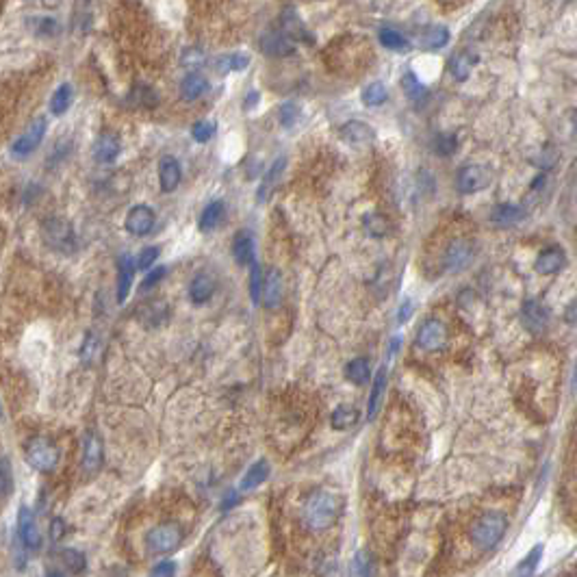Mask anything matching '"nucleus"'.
Here are the masks:
<instances>
[{
	"label": "nucleus",
	"mask_w": 577,
	"mask_h": 577,
	"mask_svg": "<svg viewBox=\"0 0 577 577\" xmlns=\"http://www.w3.org/2000/svg\"><path fill=\"white\" fill-rule=\"evenodd\" d=\"M339 512H341V501L336 495L328 493V490H315L304 504L302 519L311 532H324L330 525H334V521L339 519Z\"/></svg>",
	"instance_id": "f257e3e1"
},
{
	"label": "nucleus",
	"mask_w": 577,
	"mask_h": 577,
	"mask_svg": "<svg viewBox=\"0 0 577 577\" xmlns=\"http://www.w3.org/2000/svg\"><path fill=\"white\" fill-rule=\"evenodd\" d=\"M508 529V519L506 515L497 510L484 512V515L473 523L471 527V541L480 547V549H493Z\"/></svg>",
	"instance_id": "f03ea898"
},
{
	"label": "nucleus",
	"mask_w": 577,
	"mask_h": 577,
	"mask_svg": "<svg viewBox=\"0 0 577 577\" xmlns=\"http://www.w3.org/2000/svg\"><path fill=\"white\" fill-rule=\"evenodd\" d=\"M41 239L61 254H72L76 250V232L63 218H46L41 222Z\"/></svg>",
	"instance_id": "7ed1b4c3"
},
{
	"label": "nucleus",
	"mask_w": 577,
	"mask_h": 577,
	"mask_svg": "<svg viewBox=\"0 0 577 577\" xmlns=\"http://www.w3.org/2000/svg\"><path fill=\"white\" fill-rule=\"evenodd\" d=\"M24 458L35 471L50 473L59 464V450L46 439H31L24 447Z\"/></svg>",
	"instance_id": "20e7f679"
},
{
	"label": "nucleus",
	"mask_w": 577,
	"mask_h": 577,
	"mask_svg": "<svg viewBox=\"0 0 577 577\" xmlns=\"http://www.w3.org/2000/svg\"><path fill=\"white\" fill-rule=\"evenodd\" d=\"M183 536L185 534L178 523H161L148 532L145 545L152 555H163V553L178 549V545L183 543Z\"/></svg>",
	"instance_id": "39448f33"
},
{
	"label": "nucleus",
	"mask_w": 577,
	"mask_h": 577,
	"mask_svg": "<svg viewBox=\"0 0 577 577\" xmlns=\"http://www.w3.org/2000/svg\"><path fill=\"white\" fill-rule=\"evenodd\" d=\"M490 180H493V172L486 165H478V163H469L464 167H460V172L456 176V187L460 194H478V191H484Z\"/></svg>",
	"instance_id": "423d86ee"
},
{
	"label": "nucleus",
	"mask_w": 577,
	"mask_h": 577,
	"mask_svg": "<svg viewBox=\"0 0 577 577\" xmlns=\"http://www.w3.org/2000/svg\"><path fill=\"white\" fill-rule=\"evenodd\" d=\"M46 128H48V124H46L44 117L33 120V122L27 126V131L11 143V155H13V157H20V159H24V157L33 155V152L37 150V148H39V143L44 141V137H46Z\"/></svg>",
	"instance_id": "0eeeda50"
},
{
	"label": "nucleus",
	"mask_w": 577,
	"mask_h": 577,
	"mask_svg": "<svg viewBox=\"0 0 577 577\" xmlns=\"http://www.w3.org/2000/svg\"><path fill=\"white\" fill-rule=\"evenodd\" d=\"M447 339H450V334H447V326L441 319H427L421 324L415 343L423 352H439L447 346Z\"/></svg>",
	"instance_id": "6e6552de"
},
{
	"label": "nucleus",
	"mask_w": 577,
	"mask_h": 577,
	"mask_svg": "<svg viewBox=\"0 0 577 577\" xmlns=\"http://www.w3.org/2000/svg\"><path fill=\"white\" fill-rule=\"evenodd\" d=\"M155 211L150 206H145V204H137L133 206L131 211H128V215H126V230L135 234V237H145V234H150L152 228H155Z\"/></svg>",
	"instance_id": "1a4fd4ad"
},
{
	"label": "nucleus",
	"mask_w": 577,
	"mask_h": 577,
	"mask_svg": "<svg viewBox=\"0 0 577 577\" xmlns=\"http://www.w3.org/2000/svg\"><path fill=\"white\" fill-rule=\"evenodd\" d=\"M102 458H104V450H102V441L98 434L87 432L83 441V471L85 473H98L102 466Z\"/></svg>",
	"instance_id": "9d476101"
},
{
	"label": "nucleus",
	"mask_w": 577,
	"mask_h": 577,
	"mask_svg": "<svg viewBox=\"0 0 577 577\" xmlns=\"http://www.w3.org/2000/svg\"><path fill=\"white\" fill-rule=\"evenodd\" d=\"M521 319L532 334H541L549 324V311L539 300H527L521 308Z\"/></svg>",
	"instance_id": "9b49d317"
},
{
	"label": "nucleus",
	"mask_w": 577,
	"mask_h": 577,
	"mask_svg": "<svg viewBox=\"0 0 577 577\" xmlns=\"http://www.w3.org/2000/svg\"><path fill=\"white\" fill-rule=\"evenodd\" d=\"M17 532H20V539H22L27 549H31V551L39 549V545H41L39 527H37L35 515L27 506H22V510H20V515H17Z\"/></svg>",
	"instance_id": "f8f14e48"
},
{
	"label": "nucleus",
	"mask_w": 577,
	"mask_h": 577,
	"mask_svg": "<svg viewBox=\"0 0 577 577\" xmlns=\"http://www.w3.org/2000/svg\"><path fill=\"white\" fill-rule=\"evenodd\" d=\"M473 259V248L469 241L464 239H456L450 243V248H447L445 252V265L450 271H460L464 269L469 263H471Z\"/></svg>",
	"instance_id": "ddd939ff"
},
{
	"label": "nucleus",
	"mask_w": 577,
	"mask_h": 577,
	"mask_svg": "<svg viewBox=\"0 0 577 577\" xmlns=\"http://www.w3.org/2000/svg\"><path fill=\"white\" fill-rule=\"evenodd\" d=\"M259 46L269 57H289L293 55V41L283 31H269L259 39Z\"/></svg>",
	"instance_id": "4468645a"
},
{
	"label": "nucleus",
	"mask_w": 577,
	"mask_h": 577,
	"mask_svg": "<svg viewBox=\"0 0 577 577\" xmlns=\"http://www.w3.org/2000/svg\"><path fill=\"white\" fill-rule=\"evenodd\" d=\"M180 178H183L180 163L174 157H163L161 163H159V185H161V191H165V194H172V191L178 189Z\"/></svg>",
	"instance_id": "2eb2a0df"
},
{
	"label": "nucleus",
	"mask_w": 577,
	"mask_h": 577,
	"mask_svg": "<svg viewBox=\"0 0 577 577\" xmlns=\"http://www.w3.org/2000/svg\"><path fill=\"white\" fill-rule=\"evenodd\" d=\"M283 276L278 269H269L267 276L263 278V289H261V295L265 300V306L267 308H278L283 302Z\"/></svg>",
	"instance_id": "dca6fc26"
},
{
	"label": "nucleus",
	"mask_w": 577,
	"mask_h": 577,
	"mask_svg": "<svg viewBox=\"0 0 577 577\" xmlns=\"http://www.w3.org/2000/svg\"><path fill=\"white\" fill-rule=\"evenodd\" d=\"M339 133H341V137H343V141H348L352 145H367L376 137L373 128L367 126L365 122H358V120H352L346 126H341Z\"/></svg>",
	"instance_id": "f3484780"
},
{
	"label": "nucleus",
	"mask_w": 577,
	"mask_h": 577,
	"mask_svg": "<svg viewBox=\"0 0 577 577\" xmlns=\"http://www.w3.org/2000/svg\"><path fill=\"white\" fill-rule=\"evenodd\" d=\"M120 150H122L120 139H117L115 135H111V133H102V135L96 139V143H94V159H96L98 163H102V165L113 163V161L117 159Z\"/></svg>",
	"instance_id": "a211bd4d"
},
{
	"label": "nucleus",
	"mask_w": 577,
	"mask_h": 577,
	"mask_svg": "<svg viewBox=\"0 0 577 577\" xmlns=\"http://www.w3.org/2000/svg\"><path fill=\"white\" fill-rule=\"evenodd\" d=\"M133 276H135V261L128 254L120 256L117 261V302H126L128 293H131V285H133Z\"/></svg>",
	"instance_id": "6ab92c4d"
},
{
	"label": "nucleus",
	"mask_w": 577,
	"mask_h": 577,
	"mask_svg": "<svg viewBox=\"0 0 577 577\" xmlns=\"http://www.w3.org/2000/svg\"><path fill=\"white\" fill-rule=\"evenodd\" d=\"M564 261H567V256L560 248H547L539 254V259H536V263H534V267H536V271L543 273V276H551V273L560 271L564 267Z\"/></svg>",
	"instance_id": "aec40b11"
},
{
	"label": "nucleus",
	"mask_w": 577,
	"mask_h": 577,
	"mask_svg": "<svg viewBox=\"0 0 577 577\" xmlns=\"http://www.w3.org/2000/svg\"><path fill=\"white\" fill-rule=\"evenodd\" d=\"M525 218V211L519 204H497L490 213V222L497 224L499 228L517 226Z\"/></svg>",
	"instance_id": "412c9836"
},
{
	"label": "nucleus",
	"mask_w": 577,
	"mask_h": 577,
	"mask_svg": "<svg viewBox=\"0 0 577 577\" xmlns=\"http://www.w3.org/2000/svg\"><path fill=\"white\" fill-rule=\"evenodd\" d=\"M232 254L239 265H250L254 261V239L248 230H239L232 241Z\"/></svg>",
	"instance_id": "4be33fe9"
},
{
	"label": "nucleus",
	"mask_w": 577,
	"mask_h": 577,
	"mask_svg": "<svg viewBox=\"0 0 577 577\" xmlns=\"http://www.w3.org/2000/svg\"><path fill=\"white\" fill-rule=\"evenodd\" d=\"M213 293H215V283H213V278L206 276V273L196 276L189 285V297H191V302L194 304L208 302L213 297Z\"/></svg>",
	"instance_id": "5701e85b"
},
{
	"label": "nucleus",
	"mask_w": 577,
	"mask_h": 577,
	"mask_svg": "<svg viewBox=\"0 0 577 577\" xmlns=\"http://www.w3.org/2000/svg\"><path fill=\"white\" fill-rule=\"evenodd\" d=\"M478 61H480V57H478L476 52H471V50H462V52H458V55L452 59V63H450V70H452L454 78H456V80H466L469 76H471L473 68L478 66Z\"/></svg>",
	"instance_id": "b1692460"
},
{
	"label": "nucleus",
	"mask_w": 577,
	"mask_h": 577,
	"mask_svg": "<svg viewBox=\"0 0 577 577\" xmlns=\"http://www.w3.org/2000/svg\"><path fill=\"white\" fill-rule=\"evenodd\" d=\"M267 478H269V462H267V460L254 462V464L248 469V473L243 476V480H241V484H239V490L248 493V490L259 488Z\"/></svg>",
	"instance_id": "393cba45"
},
{
	"label": "nucleus",
	"mask_w": 577,
	"mask_h": 577,
	"mask_svg": "<svg viewBox=\"0 0 577 577\" xmlns=\"http://www.w3.org/2000/svg\"><path fill=\"white\" fill-rule=\"evenodd\" d=\"M206 90H208V80L198 72L187 74L180 83V96L185 100H198L206 94Z\"/></svg>",
	"instance_id": "a878e982"
},
{
	"label": "nucleus",
	"mask_w": 577,
	"mask_h": 577,
	"mask_svg": "<svg viewBox=\"0 0 577 577\" xmlns=\"http://www.w3.org/2000/svg\"><path fill=\"white\" fill-rule=\"evenodd\" d=\"M384 387H387V367H380L373 382H371V393H369V404H367V417L369 421L378 415V408H380V401H382V395H384Z\"/></svg>",
	"instance_id": "bb28decb"
},
{
	"label": "nucleus",
	"mask_w": 577,
	"mask_h": 577,
	"mask_svg": "<svg viewBox=\"0 0 577 577\" xmlns=\"http://www.w3.org/2000/svg\"><path fill=\"white\" fill-rule=\"evenodd\" d=\"M226 218V206L224 202L215 200V202H211L204 211H202V215H200V230L202 232H211V230H215Z\"/></svg>",
	"instance_id": "cd10ccee"
},
{
	"label": "nucleus",
	"mask_w": 577,
	"mask_h": 577,
	"mask_svg": "<svg viewBox=\"0 0 577 577\" xmlns=\"http://www.w3.org/2000/svg\"><path fill=\"white\" fill-rule=\"evenodd\" d=\"M250 66V59L245 55H239V52H234V55H222L215 59V68L220 74H228V72H241Z\"/></svg>",
	"instance_id": "c85d7f7f"
},
{
	"label": "nucleus",
	"mask_w": 577,
	"mask_h": 577,
	"mask_svg": "<svg viewBox=\"0 0 577 577\" xmlns=\"http://www.w3.org/2000/svg\"><path fill=\"white\" fill-rule=\"evenodd\" d=\"M371 376V367H369V360L367 358H354L348 362L346 367V378L352 382V384H365Z\"/></svg>",
	"instance_id": "c756f323"
},
{
	"label": "nucleus",
	"mask_w": 577,
	"mask_h": 577,
	"mask_svg": "<svg viewBox=\"0 0 577 577\" xmlns=\"http://www.w3.org/2000/svg\"><path fill=\"white\" fill-rule=\"evenodd\" d=\"M72 96H74L72 87H70L68 83H63L61 87L52 94V98H50V113L52 115H63V113H66L70 109V104H72Z\"/></svg>",
	"instance_id": "7c9ffc66"
},
{
	"label": "nucleus",
	"mask_w": 577,
	"mask_h": 577,
	"mask_svg": "<svg viewBox=\"0 0 577 577\" xmlns=\"http://www.w3.org/2000/svg\"><path fill=\"white\" fill-rule=\"evenodd\" d=\"M380 44L389 50H395V52H408L411 50V41L406 39L401 33L393 31V29H382L380 31Z\"/></svg>",
	"instance_id": "2f4dec72"
},
{
	"label": "nucleus",
	"mask_w": 577,
	"mask_h": 577,
	"mask_svg": "<svg viewBox=\"0 0 577 577\" xmlns=\"http://www.w3.org/2000/svg\"><path fill=\"white\" fill-rule=\"evenodd\" d=\"M360 413L354 408V406H339V408L332 413V427H336V430H348V427H352L356 421H358Z\"/></svg>",
	"instance_id": "473e14b6"
},
{
	"label": "nucleus",
	"mask_w": 577,
	"mask_h": 577,
	"mask_svg": "<svg viewBox=\"0 0 577 577\" xmlns=\"http://www.w3.org/2000/svg\"><path fill=\"white\" fill-rule=\"evenodd\" d=\"M360 98H362V102H365L367 106H380V104L387 102V98H389V90L384 87V83L376 80V83H369L367 87L362 90Z\"/></svg>",
	"instance_id": "72a5a7b5"
},
{
	"label": "nucleus",
	"mask_w": 577,
	"mask_h": 577,
	"mask_svg": "<svg viewBox=\"0 0 577 577\" xmlns=\"http://www.w3.org/2000/svg\"><path fill=\"white\" fill-rule=\"evenodd\" d=\"M283 33H285L287 37L308 39V41H311L308 31L304 29V24L300 22V20H297V15H295L293 11H285V13H283Z\"/></svg>",
	"instance_id": "f704fd0d"
},
{
	"label": "nucleus",
	"mask_w": 577,
	"mask_h": 577,
	"mask_svg": "<svg viewBox=\"0 0 577 577\" xmlns=\"http://www.w3.org/2000/svg\"><path fill=\"white\" fill-rule=\"evenodd\" d=\"M541 555H543V547H534L525 558L517 564L515 573H512V577H532L534 571H536L539 567V560H541Z\"/></svg>",
	"instance_id": "c9c22d12"
},
{
	"label": "nucleus",
	"mask_w": 577,
	"mask_h": 577,
	"mask_svg": "<svg viewBox=\"0 0 577 577\" xmlns=\"http://www.w3.org/2000/svg\"><path fill=\"white\" fill-rule=\"evenodd\" d=\"M447 41H450V31H447V27H432L423 35V46L430 50H439V48L447 46Z\"/></svg>",
	"instance_id": "e433bc0d"
},
{
	"label": "nucleus",
	"mask_w": 577,
	"mask_h": 577,
	"mask_svg": "<svg viewBox=\"0 0 577 577\" xmlns=\"http://www.w3.org/2000/svg\"><path fill=\"white\" fill-rule=\"evenodd\" d=\"M404 92H406V96H408L413 102H421L425 96H427V90H425V85L413 74V72H406V76H404Z\"/></svg>",
	"instance_id": "4c0bfd02"
},
{
	"label": "nucleus",
	"mask_w": 577,
	"mask_h": 577,
	"mask_svg": "<svg viewBox=\"0 0 577 577\" xmlns=\"http://www.w3.org/2000/svg\"><path fill=\"white\" fill-rule=\"evenodd\" d=\"M458 150V137L450 133H441L434 139V152L439 157H452Z\"/></svg>",
	"instance_id": "58836bf2"
},
{
	"label": "nucleus",
	"mask_w": 577,
	"mask_h": 577,
	"mask_svg": "<svg viewBox=\"0 0 577 577\" xmlns=\"http://www.w3.org/2000/svg\"><path fill=\"white\" fill-rule=\"evenodd\" d=\"M352 573L354 577H371L373 575V560L369 551H358L356 558L352 562Z\"/></svg>",
	"instance_id": "ea45409f"
},
{
	"label": "nucleus",
	"mask_w": 577,
	"mask_h": 577,
	"mask_svg": "<svg viewBox=\"0 0 577 577\" xmlns=\"http://www.w3.org/2000/svg\"><path fill=\"white\" fill-rule=\"evenodd\" d=\"M365 228L371 237H384L389 232V220L380 215V213H371V215L365 218Z\"/></svg>",
	"instance_id": "a19ab883"
},
{
	"label": "nucleus",
	"mask_w": 577,
	"mask_h": 577,
	"mask_svg": "<svg viewBox=\"0 0 577 577\" xmlns=\"http://www.w3.org/2000/svg\"><path fill=\"white\" fill-rule=\"evenodd\" d=\"M131 100L139 106H155L159 102V96L155 94L152 87H148V85H135Z\"/></svg>",
	"instance_id": "79ce46f5"
},
{
	"label": "nucleus",
	"mask_w": 577,
	"mask_h": 577,
	"mask_svg": "<svg viewBox=\"0 0 577 577\" xmlns=\"http://www.w3.org/2000/svg\"><path fill=\"white\" fill-rule=\"evenodd\" d=\"M252 269H250V297L254 304L261 302V289H263V276H261V265L252 261L250 263Z\"/></svg>",
	"instance_id": "37998d69"
},
{
	"label": "nucleus",
	"mask_w": 577,
	"mask_h": 577,
	"mask_svg": "<svg viewBox=\"0 0 577 577\" xmlns=\"http://www.w3.org/2000/svg\"><path fill=\"white\" fill-rule=\"evenodd\" d=\"M61 558L72 573H83L85 567H87V560H85V555L78 549H63Z\"/></svg>",
	"instance_id": "c03bdc74"
},
{
	"label": "nucleus",
	"mask_w": 577,
	"mask_h": 577,
	"mask_svg": "<svg viewBox=\"0 0 577 577\" xmlns=\"http://www.w3.org/2000/svg\"><path fill=\"white\" fill-rule=\"evenodd\" d=\"M285 159H278L276 163H273V167L269 169V174H267V178H265V183H263V187H261V200H265V196L269 198V191H271V187L278 183V178H280V174H283V169H285Z\"/></svg>",
	"instance_id": "a18cd8bd"
},
{
	"label": "nucleus",
	"mask_w": 577,
	"mask_h": 577,
	"mask_svg": "<svg viewBox=\"0 0 577 577\" xmlns=\"http://www.w3.org/2000/svg\"><path fill=\"white\" fill-rule=\"evenodd\" d=\"M98 350H100V339H98L96 332H90L87 336H85V343H83V348H80V358H83V362H94Z\"/></svg>",
	"instance_id": "49530a36"
},
{
	"label": "nucleus",
	"mask_w": 577,
	"mask_h": 577,
	"mask_svg": "<svg viewBox=\"0 0 577 577\" xmlns=\"http://www.w3.org/2000/svg\"><path fill=\"white\" fill-rule=\"evenodd\" d=\"M165 313H167V306H165V304L152 302V304H148V306L143 308V322L150 324V326H157V324L163 322Z\"/></svg>",
	"instance_id": "de8ad7c7"
},
{
	"label": "nucleus",
	"mask_w": 577,
	"mask_h": 577,
	"mask_svg": "<svg viewBox=\"0 0 577 577\" xmlns=\"http://www.w3.org/2000/svg\"><path fill=\"white\" fill-rule=\"evenodd\" d=\"M215 124L213 122H208V120H202V122H198V124H194V128H191V135H194V139L196 141H200V143H206L213 135H215Z\"/></svg>",
	"instance_id": "09e8293b"
},
{
	"label": "nucleus",
	"mask_w": 577,
	"mask_h": 577,
	"mask_svg": "<svg viewBox=\"0 0 577 577\" xmlns=\"http://www.w3.org/2000/svg\"><path fill=\"white\" fill-rule=\"evenodd\" d=\"M300 115H302V111L295 102H285L280 106V124L285 128H291L297 120H300Z\"/></svg>",
	"instance_id": "8fccbe9b"
},
{
	"label": "nucleus",
	"mask_w": 577,
	"mask_h": 577,
	"mask_svg": "<svg viewBox=\"0 0 577 577\" xmlns=\"http://www.w3.org/2000/svg\"><path fill=\"white\" fill-rule=\"evenodd\" d=\"M157 259H159V248L150 245V248L141 250V254H139V259H137L135 267H139V269H150V267L155 265Z\"/></svg>",
	"instance_id": "3c124183"
},
{
	"label": "nucleus",
	"mask_w": 577,
	"mask_h": 577,
	"mask_svg": "<svg viewBox=\"0 0 577 577\" xmlns=\"http://www.w3.org/2000/svg\"><path fill=\"white\" fill-rule=\"evenodd\" d=\"M35 31L39 35H55V33H59V24L50 17H39V20H35Z\"/></svg>",
	"instance_id": "603ef678"
},
{
	"label": "nucleus",
	"mask_w": 577,
	"mask_h": 577,
	"mask_svg": "<svg viewBox=\"0 0 577 577\" xmlns=\"http://www.w3.org/2000/svg\"><path fill=\"white\" fill-rule=\"evenodd\" d=\"M11 490V471L7 460H0V497L7 495Z\"/></svg>",
	"instance_id": "864d4df0"
},
{
	"label": "nucleus",
	"mask_w": 577,
	"mask_h": 577,
	"mask_svg": "<svg viewBox=\"0 0 577 577\" xmlns=\"http://www.w3.org/2000/svg\"><path fill=\"white\" fill-rule=\"evenodd\" d=\"M174 575H176V564L172 560H163L150 571V577H174Z\"/></svg>",
	"instance_id": "5fc2aeb1"
},
{
	"label": "nucleus",
	"mask_w": 577,
	"mask_h": 577,
	"mask_svg": "<svg viewBox=\"0 0 577 577\" xmlns=\"http://www.w3.org/2000/svg\"><path fill=\"white\" fill-rule=\"evenodd\" d=\"M163 276H165V267H157V269H152L150 273L145 276V280H143L141 289H143V291H145V289H152L157 283H161V280H163Z\"/></svg>",
	"instance_id": "6e6d98bb"
},
{
	"label": "nucleus",
	"mask_w": 577,
	"mask_h": 577,
	"mask_svg": "<svg viewBox=\"0 0 577 577\" xmlns=\"http://www.w3.org/2000/svg\"><path fill=\"white\" fill-rule=\"evenodd\" d=\"M411 313H413V302H411V300H406V302L401 304V308H399V324H404L406 319L411 317Z\"/></svg>",
	"instance_id": "4d7b16f0"
},
{
	"label": "nucleus",
	"mask_w": 577,
	"mask_h": 577,
	"mask_svg": "<svg viewBox=\"0 0 577 577\" xmlns=\"http://www.w3.org/2000/svg\"><path fill=\"white\" fill-rule=\"evenodd\" d=\"M63 521L61 519H55V525H52V534H55V539H61V534H63Z\"/></svg>",
	"instance_id": "13d9d810"
},
{
	"label": "nucleus",
	"mask_w": 577,
	"mask_h": 577,
	"mask_svg": "<svg viewBox=\"0 0 577 577\" xmlns=\"http://www.w3.org/2000/svg\"><path fill=\"white\" fill-rule=\"evenodd\" d=\"M567 322H569V324H575V302H571L569 308H567Z\"/></svg>",
	"instance_id": "bf43d9fd"
},
{
	"label": "nucleus",
	"mask_w": 577,
	"mask_h": 577,
	"mask_svg": "<svg viewBox=\"0 0 577 577\" xmlns=\"http://www.w3.org/2000/svg\"><path fill=\"white\" fill-rule=\"evenodd\" d=\"M46 577H63V575L57 573V571H50V573H46Z\"/></svg>",
	"instance_id": "052dcab7"
},
{
	"label": "nucleus",
	"mask_w": 577,
	"mask_h": 577,
	"mask_svg": "<svg viewBox=\"0 0 577 577\" xmlns=\"http://www.w3.org/2000/svg\"><path fill=\"white\" fill-rule=\"evenodd\" d=\"M0 417H3V406H0Z\"/></svg>",
	"instance_id": "680f3d73"
}]
</instances>
